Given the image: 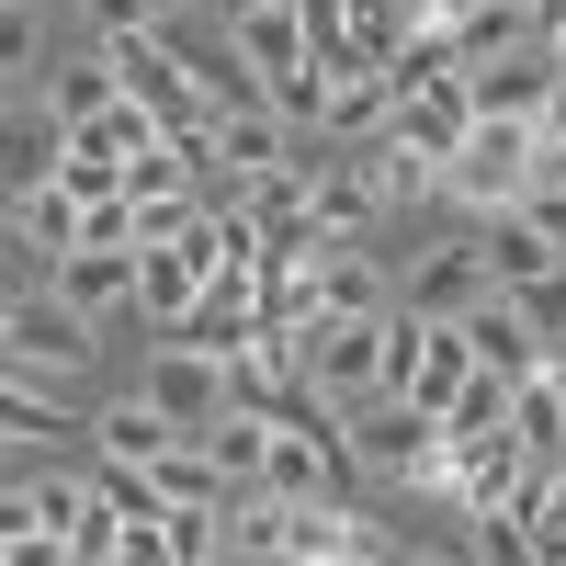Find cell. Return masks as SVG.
I'll list each match as a JSON object with an SVG mask.
<instances>
[{"instance_id":"d6986e66","label":"cell","mask_w":566,"mask_h":566,"mask_svg":"<svg viewBox=\"0 0 566 566\" xmlns=\"http://www.w3.org/2000/svg\"><path fill=\"white\" fill-rule=\"evenodd\" d=\"M205 442H216V464H227L239 488H261V464H272V419H261V408H227Z\"/></svg>"},{"instance_id":"6da1fadb","label":"cell","mask_w":566,"mask_h":566,"mask_svg":"<svg viewBox=\"0 0 566 566\" xmlns=\"http://www.w3.org/2000/svg\"><path fill=\"white\" fill-rule=\"evenodd\" d=\"M533 181H544V125H522V114H476V136L442 159V193H453V205H476V216L522 205Z\"/></svg>"},{"instance_id":"2e32d148","label":"cell","mask_w":566,"mask_h":566,"mask_svg":"<svg viewBox=\"0 0 566 566\" xmlns=\"http://www.w3.org/2000/svg\"><path fill=\"white\" fill-rule=\"evenodd\" d=\"M453 34H464V69H476V57H510V45H544L533 0H464V12H453Z\"/></svg>"},{"instance_id":"4fadbf2b","label":"cell","mask_w":566,"mask_h":566,"mask_svg":"<svg viewBox=\"0 0 566 566\" xmlns=\"http://www.w3.org/2000/svg\"><path fill=\"white\" fill-rule=\"evenodd\" d=\"M476 295H499V272H488L476 239H453V250H431V261L408 272V306H419V317H464Z\"/></svg>"},{"instance_id":"5bb4252c","label":"cell","mask_w":566,"mask_h":566,"mask_svg":"<svg viewBox=\"0 0 566 566\" xmlns=\"http://www.w3.org/2000/svg\"><path fill=\"white\" fill-rule=\"evenodd\" d=\"M45 283H57V295H80L91 317H125V306H136V250H103V239H91V250H69Z\"/></svg>"},{"instance_id":"ac0fdd59","label":"cell","mask_w":566,"mask_h":566,"mask_svg":"<svg viewBox=\"0 0 566 566\" xmlns=\"http://www.w3.org/2000/svg\"><path fill=\"white\" fill-rule=\"evenodd\" d=\"M45 103H57L69 125H91V114H114V103H125V80H114V57H103V45H91V57L45 69Z\"/></svg>"},{"instance_id":"30bf717a","label":"cell","mask_w":566,"mask_h":566,"mask_svg":"<svg viewBox=\"0 0 566 566\" xmlns=\"http://www.w3.org/2000/svg\"><path fill=\"white\" fill-rule=\"evenodd\" d=\"M476 250H488V272L510 283V295H533L544 272H566V250L544 239V216H533V205H499V216H476Z\"/></svg>"},{"instance_id":"277c9868","label":"cell","mask_w":566,"mask_h":566,"mask_svg":"<svg viewBox=\"0 0 566 566\" xmlns=\"http://www.w3.org/2000/svg\"><path fill=\"white\" fill-rule=\"evenodd\" d=\"M464 91H476V114L555 125V114H566V57H555V45H510V57H476V69H464Z\"/></svg>"},{"instance_id":"5b68a950","label":"cell","mask_w":566,"mask_h":566,"mask_svg":"<svg viewBox=\"0 0 566 566\" xmlns=\"http://www.w3.org/2000/svg\"><path fill=\"white\" fill-rule=\"evenodd\" d=\"M386 352H397V306L386 317H317V386H328V408L386 397Z\"/></svg>"},{"instance_id":"e0dca14e","label":"cell","mask_w":566,"mask_h":566,"mask_svg":"<svg viewBox=\"0 0 566 566\" xmlns=\"http://www.w3.org/2000/svg\"><path fill=\"white\" fill-rule=\"evenodd\" d=\"M0 431H12V453H45V442L91 431V419H69L57 397H45V374H12V397H0Z\"/></svg>"},{"instance_id":"8992f818","label":"cell","mask_w":566,"mask_h":566,"mask_svg":"<svg viewBox=\"0 0 566 566\" xmlns=\"http://www.w3.org/2000/svg\"><path fill=\"white\" fill-rule=\"evenodd\" d=\"M295 283H306V317H386V306H397L386 261H374L363 239H328V250H317Z\"/></svg>"},{"instance_id":"ba28073f","label":"cell","mask_w":566,"mask_h":566,"mask_svg":"<svg viewBox=\"0 0 566 566\" xmlns=\"http://www.w3.org/2000/svg\"><path fill=\"white\" fill-rule=\"evenodd\" d=\"M148 397L181 419V431H216V419H227V352H205V340H159Z\"/></svg>"},{"instance_id":"9c48e42d","label":"cell","mask_w":566,"mask_h":566,"mask_svg":"<svg viewBox=\"0 0 566 566\" xmlns=\"http://www.w3.org/2000/svg\"><path fill=\"white\" fill-rule=\"evenodd\" d=\"M283 555H295V566H374V555H386V533H374L363 510H340V499H295Z\"/></svg>"},{"instance_id":"52a82bcc","label":"cell","mask_w":566,"mask_h":566,"mask_svg":"<svg viewBox=\"0 0 566 566\" xmlns=\"http://www.w3.org/2000/svg\"><path fill=\"white\" fill-rule=\"evenodd\" d=\"M386 205H408V193H397V159H386V136H374V148H340V159L317 170V216L340 227V239H363Z\"/></svg>"},{"instance_id":"3957f363","label":"cell","mask_w":566,"mask_h":566,"mask_svg":"<svg viewBox=\"0 0 566 566\" xmlns=\"http://www.w3.org/2000/svg\"><path fill=\"white\" fill-rule=\"evenodd\" d=\"M91 328H103V317L45 283V295H12V317H0V352H12V374H80L91 352H103Z\"/></svg>"},{"instance_id":"44dd1931","label":"cell","mask_w":566,"mask_h":566,"mask_svg":"<svg viewBox=\"0 0 566 566\" xmlns=\"http://www.w3.org/2000/svg\"><path fill=\"white\" fill-rule=\"evenodd\" d=\"M216 555H239V544H227V499L170 510V566H216Z\"/></svg>"},{"instance_id":"9a60e30c","label":"cell","mask_w":566,"mask_h":566,"mask_svg":"<svg viewBox=\"0 0 566 566\" xmlns=\"http://www.w3.org/2000/svg\"><path fill=\"white\" fill-rule=\"evenodd\" d=\"M91 442H103V453H125V464H159V453L181 442V419H170L148 386H136V397H114L103 419H91Z\"/></svg>"},{"instance_id":"7a4b0ae2","label":"cell","mask_w":566,"mask_h":566,"mask_svg":"<svg viewBox=\"0 0 566 566\" xmlns=\"http://www.w3.org/2000/svg\"><path fill=\"white\" fill-rule=\"evenodd\" d=\"M340 431H352V464L363 476H397V488H419L431 476V453H442V419L419 408V397H363V408H340Z\"/></svg>"},{"instance_id":"ffe728a7","label":"cell","mask_w":566,"mask_h":566,"mask_svg":"<svg viewBox=\"0 0 566 566\" xmlns=\"http://www.w3.org/2000/svg\"><path fill=\"white\" fill-rule=\"evenodd\" d=\"M408 23H419V0H352V57L386 69L397 45H408Z\"/></svg>"},{"instance_id":"8fae6325","label":"cell","mask_w":566,"mask_h":566,"mask_svg":"<svg viewBox=\"0 0 566 566\" xmlns=\"http://www.w3.org/2000/svg\"><path fill=\"white\" fill-rule=\"evenodd\" d=\"M386 125H397V80H386V69H328L317 136H340V148H374Z\"/></svg>"},{"instance_id":"7c38bea8","label":"cell","mask_w":566,"mask_h":566,"mask_svg":"<svg viewBox=\"0 0 566 566\" xmlns=\"http://www.w3.org/2000/svg\"><path fill=\"white\" fill-rule=\"evenodd\" d=\"M295 136H306V125L283 114V103L216 114V170H239V181H250V170H283V159H295ZM216 170H205V181H216Z\"/></svg>"},{"instance_id":"603a6c76","label":"cell","mask_w":566,"mask_h":566,"mask_svg":"<svg viewBox=\"0 0 566 566\" xmlns=\"http://www.w3.org/2000/svg\"><path fill=\"white\" fill-rule=\"evenodd\" d=\"M419 12H464V0H419Z\"/></svg>"},{"instance_id":"7402d4cb","label":"cell","mask_w":566,"mask_h":566,"mask_svg":"<svg viewBox=\"0 0 566 566\" xmlns=\"http://www.w3.org/2000/svg\"><path fill=\"white\" fill-rule=\"evenodd\" d=\"M170 0H91V34H159Z\"/></svg>"}]
</instances>
